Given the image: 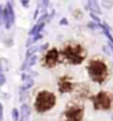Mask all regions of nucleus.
<instances>
[{
    "instance_id": "f257e3e1",
    "label": "nucleus",
    "mask_w": 113,
    "mask_h": 121,
    "mask_svg": "<svg viewBox=\"0 0 113 121\" xmlns=\"http://www.w3.org/2000/svg\"><path fill=\"white\" fill-rule=\"evenodd\" d=\"M87 72L89 77L92 78L97 84H103L106 81V78L109 76V69L108 65L104 60L101 59H92L87 65Z\"/></svg>"
},
{
    "instance_id": "f03ea898",
    "label": "nucleus",
    "mask_w": 113,
    "mask_h": 121,
    "mask_svg": "<svg viewBox=\"0 0 113 121\" xmlns=\"http://www.w3.org/2000/svg\"><path fill=\"white\" fill-rule=\"evenodd\" d=\"M63 55L71 64L78 65L85 60V57H87V51H85V48L83 45H80V44H69V45L64 47Z\"/></svg>"
},
{
    "instance_id": "7ed1b4c3",
    "label": "nucleus",
    "mask_w": 113,
    "mask_h": 121,
    "mask_svg": "<svg viewBox=\"0 0 113 121\" xmlns=\"http://www.w3.org/2000/svg\"><path fill=\"white\" fill-rule=\"evenodd\" d=\"M56 105V96L49 91H41L37 93L35 100V109L39 113H44L51 110Z\"/></svg>"
},
{
    "instance_id": "20e7f679",
    "label": "nucleus",
    "mask_w": 113,
    "mask_h": 121,
    "mask_svg": "<svg viewBox=\"0 0 113 121\" xmlns=\"http://www.w3.org/2000/svg\"><path fill=\"white\" fill-rule=\"evenodd\" d=\"M92 103L95 110H109L113 107V97L105 91H100L92 97Z\"/></svg>"
},
{
    "instance_id": "39448f33",
    "label": "nucleus",
    "mask_w": 113,
    "mask_h": 121,
    "mask_svg": "<svg viewBox=\"0 0 113 121\" xmlns=\"http://www.w3.org/2000/svg\"><path fill=\"white\" fill-rule=\"evenodd\" d=\"M84 116V109L81 107H71L64 112L63 121H81Z\"/></svg>"
},
{
    "instance_id": "423d86ee",
    "label": "nucleus",
    "mask_w": 113,
    "mask_h": 121,
    "mask_svg": "<svg viewBox=\"0 0 113 121\" xmlns=\"http://www.w3.org/2000/svg\"><path fill=\"white\" fill-rule=\"evenodd\" d=\"M13 23H15L13 7H12V3L9 1V3H7V7L4 9V27L7 29H9Z\"/></svg>"
},
{
    "instance_id": "0eeeda50",
    "label": "nucleus",
    "mask_w": 113,
    "mask_h": 121,
    "mask_svg": "<svg viewBox=\"0 0 113 121\" xmlns=\"http://www.w3.org/2000/svg\"><path fill=\"white\" fill-rule=\"evenodd\" d=\"M59 51L56 49V48H52V49H49L48 52H47L45 57H44V63H45L47 67H55V65L57 64V61H59Z\"/></svg>"
},
{
    "instance_id": "6e6552de",
    "label": "nucleus",
    "mask_w": 113,
    "mask_h": 121,
    "mask_svg": "<svg viewBox=\"0 0 113 121\" xmlns=\"http://www.w3.org/2000/svg\"><path fill=\"white\" fill-rule=\"evenodd\" d=\"M73 89V82L69 80L68 77H61L59 80V91L61 93H65V92H71Z\"/></svg>"
},
{
    "instance_id": "1a4fd4ad",
    "label": "nucleus",
    "mask_w": 113,
    "mask_h": 121,
    "mask_svg": "<svg viewBox=\"0 0 113 121\" xmlns=\"http://www.w3.org/2000/svg\"><path fill=\"white\" fill-rule=\"evenodd\" d=\"M85 7L88 9H91V12H93V13L101 15V7H100V4L97 1H87Z\"/></svg>"
},
{
    "instance_id": "9d476101",
    "label": "nucleus",
    "mask_w": 113,
    "mask_h": 121,
    "mask_svg": "<svg viewBox=\"0 0 113 121\" xmlns=\"http://www.w3.org/2000/svg\"><path fill=\"white\" fill-rule=\"evenodd\" d=\"M36 61H37V55H33V56H29L25 59V61L23 63V65H21V69L24 71V69H27V68H31L32 65L35 64Z\"/></svg>"
},
{
    "instance_id": "9b49d317",
    "label": "nucleus",
    "mask_w": 113,
    "mask_h": 121,
    "mask_svg": "<svg viewBox=\"0 0 113 121\" xmlns=\"http://www.w3.org/2000/svg\"><path fill=\"white\" fill-rule=\"evenodd\" d=\"M33 84H35V81H33V78L28 77L27 80H24V82H23V85L20 86V91H21V92H28V89L31 88V86H33Z\"/></svg>"
},
{
    "instance_id": "f8f14e48",
    "label": "nucleus",
    "mask_w": 113,
    "mask_h": 121,
    "mask_svg": "<svg viewBox=\"0 0 113 121\" xmlns=\"http://www.w3.org/2000/svg\"><path fill=\"white\" fill-rule=\"evenodd\" d=\"M29 113H31L29 105L28 104H23V105H21V118H23V120H28Z\"/></svg>"
},
{
    "instance_id": "ddd939ff",
    "label": "nucleus",
    "mask_w": 113,
    "mask_h": 121,
    "mask_svg": "<svg viewBox=\"0 0 113 121\" xmlns=\"http://www.w3.org/2000/svg\"><path fill=\"white\" fill-rule=\"evenodd\" d=\"M44 25H45V23H39L37 22V24L35 25V27H33V28L31 29V32H29V35H39L40 33V31H41L43 28H44Z\"/></svg>"
},
{
    "instance_id": "4468645a",
    "label": "nucleus",
    "mask_w": 113,
    "mask_h": 121,
    "mask_svg": "<svg viewBox=\"0 0 113 121\" xmlns=\"http://www.w3.org/2000/svg\"><path fill=\"white\" fill-rule=\"evenodd\" d=\"M40 49H41V47H31V48H28V51H27V57L36 55V52Z\"/></svg>"
},
{
    "instance_id": "2eb2a0df",
    "label": "nucleus",
    "mask_w": 113,
    "mask_h": 121,
    "mask_svg": "<svg viewBox=\"0 0 113 121\" xmlns=\"http://www.w3.org/2000/svg\"><path fill=\"white\" fill-rule=\"evenodd\" d=\"M12 121H20V113L16 108L12 109Z\"/></svg>"
},
{
    "instance_id": "dca6fc26",
    "label": "nucleus",
    "mask_w": 113,
    "mask_h": 121,
    "mask_svg": "<svg viewBox=\"0 0 113 121\" xmlns=\"http://www.w3.org/2000/svg\"><path fill=\"white\" fill-rule=\"evenodd\" d=\"M89 16H91V17H92V20L93 22L96 23V24H103V23H101V20H100V16L97 13H93V12H91V15H89Z\"/></svg>"
},
{
    "instance_id": "f3484780",
    "label": "nucleus",
    "mask_w": 113,
    "mask_h": 121,
    "mask_svg": "<svg viewBox=\"0 0 113 121\" xmlns=\"http://www.w3.org/2000/svg\"><path fill=\"white\" fill-rule=\"evenodd\" d=\"M88 28H91V29H97V28H101V24H96L95 22H91V23H88Z\"/></svg>"
},
{
    "instance_id": "a211bd4d",
    "label": "nucleus",
    "mask_w": 113,
    "mask_h": 121,
    "mask_svg": "<svg viewBox=\"0 0 113 121\" xmlns=\"http://www.w3.org/2000/svg\"><path fill=\"white\" fill-rule=\"evenodd\" d=\"M101 5H103L104 8H108V9H110V8L113 7V1H103V3H101Z\"/></svg>"
},
{
    "instance_id": "6ab92c4d",
    "label": "nucleus",
    "mask_w": 113,
    "mask_h": 121,
    "mask_svg": "<svg viewBox=\"0 0 113 121\" xmlns=\"http://www.w3.org/2000/svg\"><path fill=\"white\" fill-rule=\"evenodd\" d=\"M48 5H49V1H41V3H40V5L37 8H47Z\"/></svg>"
},
{
    "instance_id": "aec40b11",
    "label": "nucleus",
    "mask_w": 113,
    "mask_h": 121,
    "mask_svg": "<svg viewBox=\"0 0 113 121\" xmlns=\"http://www.w3.org/2000/svg\"><path fill=\"white\" fill-rule=\"evenodd\" d=\"M1 22H4V11L1 8V5H0V23Z\"/></svg>"
},
{
    "instance_id": "412c9836",
    "label": "nucleus",
    "mask_w": 113,
    "mask_h": 121,
    "mask_svg": "<svg viewBox=\"0 0 113 121\" xmlns=\"http://www.w3.org/2000/svg\"><path fill=\"white\" fill-rule=\"evenodd\" d=\"M4 82H5V76L3 73H0V85H3Z\"/></svg>"
},
{
    "instance_id": "4be33fe9",
    "label": "nucleus",
    "mask_w": 113,
    "mask_h": 121,
    "mask_svg": "<svg viewBox=\"0 0 113 121\" xmlns=\"http://www.w3.org/2000/svg\"><path fill=\"white\" fill-rule=\"evenodd\" d=\"M41 37H43V35H41V33H39V35H36L35 37H33V39H32V41H33V43H35V41H37V40H40V39H41Z\"/></svg>"
},
{
    "instance_id": "5701e85b",
    "label": "nucleus",
    "mask_w": 113,
    "mask_h": 121,
    "mask_svg": "<svg viewBox=\"0 0 113 121\" xmlns=\"http://www.w3.org/2000/svg\"><path fill=\"white\" fill-rule=\"evenodd\" d=\"M21 4H23V7H24V8H28L29 7V1H27V0H23Z\"/></svg>"
},
{
    "instance_id": "b1692460",
    "label": "nucleus",
    "mask_w": 113,
    "mask_h": 121,
    "mask_svg": "<svg viewBox=\"0 0 113 121\" xmlns=\"http://www.w3.org/2000/svg\"><path fill=\"white\" fill-rule=\"evenodd\" d=\"M60 24H61V25H67V24H68V20H67L65 17L61 19V20H60Z\"/></svg>"
},
{
    "instance_id": "393cba45",
    "label": "nucleus",
    "mask_w": 113,
    "mask_h": 121,
    "mask_svg": "<svg viewBox=\"0 0 113 121\" xmlns=\"http://www.w3.org/2000/svg\"><path fill=\"white\" fill-rule=\"evenodd\" d=\"M0 121H3V105L0 104Z\"/></svg>"
},
{
    "instance_id": "a878e982",
    "label": "nucleus",
    "mask_w": 113,
    "mask_h": 121,
    "mask_svg": "<svg viewBox=\"0 0 113 121\" xmlns=\"http://www.w3.org/2000/svg\"><path fill=\"white\" fill-rule=\"evenodd\" d=\"M112 121H113V113H112Z\"/></svg>"
}]
</instances>
